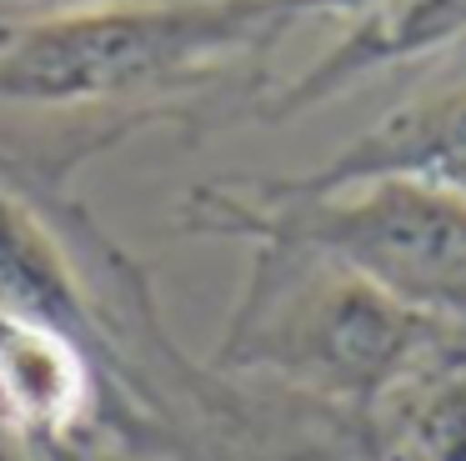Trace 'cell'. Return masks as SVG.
I'll return each mask as SVG.
<instances>
[{
	"mask_svg": "<svg viewBox=\"0 0 466 461\" xmlns=\"http://www.w3.org/2000/svg\"><path fill=\"white\" fill-rule=\"evenodd\" d=\"M436 336V316L376 291L371 281L321 261L311 281L286 301H251L236 316L231 351L256 366H276L331 396L366 401L401 376Z\"/></svg>",
	"mask_w": 466,
	"mask_h": 461,
	"instance_id": "cell-3",
	"label": "cell"
},
{
	"mask_svg": "<svg viewBox=\"0 0 466 461\" xmlns=\"http://www.w3.org/2000/svg\"><path fill=\"white\" fill-rule=\"evenodd\" d=\"M466 36V0H376L371 15L351 30L336 50H326L306 76H296L286 90H276L261 106L266 120H291L321 100L346 96L366 76L391 66L426 60L431 50Z\"/></svg>",
	"mask_w": 466,
	"mask_h": 461,
	"instance_id": "cell-6",
	"label": "cell"
},
{
	"mask_svg": "<svg viewBox=\"0 0 466 461\" xmlns=\"http://www.w3.org/2000/svg\"><path fill=\"white\" fill-rule=\"evenodd\" d=\"M91 416V366L76 336L0 311V431L66 446Z\"/></svg>",
	"mask_w": 466,
	"mask_h": 461,
	"instance_id": "cell-5",
	"label": "cell"
},
{
	"mask_svg": "<svg viewBox=\"0 0 466 461\" xmlns=\"http://www.w3.org/2000/svg\"><path fill=\"white\" fill-rule=\"evenodd\" d=\"M196 230H246L276 256H316L426 316H466V196L416 180L296 190L261 186V200L191 190Z\"/></svg>",
	"mask_w": 466,
	"mask_h": 461,
	"instance_id": "cell-2",
	"label": "cell"
},
{
	"mask_svg": "<svg viewBox=\"0 0 466 461\" xmlns=\"http://www.w3.org/2000/svg\"><path fill=\"white\" fill-rule=\"evenodd\" d=\"M361 5L376 0H161L56 15L0 46V100L86 106L176 90L276 46L301 20Z\"/></svg>",
	"mask_w": 466,
	"mask_h": 461,
	"instance_id": "cell-1",
	"label": "cell"
},
{
	"mask_svg": "<svg viewBox=\"0 0 466 461\" xmlns=\"http://www.w3.org/2000/svg\"><path fill=\"white\" fill-rule=\"evenodd\" d=\"M25 5H46V10H51V20H56V15H86V10H106L111 0H25Z\"/></svg>",
	"mask_w": 466,
	"mask_h": 461,
	"instance_id": "cell-8",
	"label": "cell"
},
{
	"mask_svg": "<svg viewBox=\"0 0 466 461\" xmlns=\"http://www.w3.org/2000/svg\"><path fill=\"white\" fill-rule=\"evenodd\" d=\"M361 180H416L466 196V86L391 110L381 126L356 136L326 170L291 176L296 190L361 186Z\"/></svg>",
	"mask_w": 466,
	"mask_h": 461,
	"instance_id": "cell-4",
	"label": "cell"
},
{
	"mask_svg": "<svg viewBox=\"0 0 466 461\" xmlns=\"http://www.w3.org/2000/svg\"><path fill=\"white\" fill-rule=\"evenodd\" d=\"M0 311L56 326L66 336H86L81 286L71 281L61 251L15 200L0 196Z\"/></svg>",
	"mask_w": 466,
	"mask_h": 461,
	"instance_id": "cell-7",
	"label": "cell"
}]
</instances>
